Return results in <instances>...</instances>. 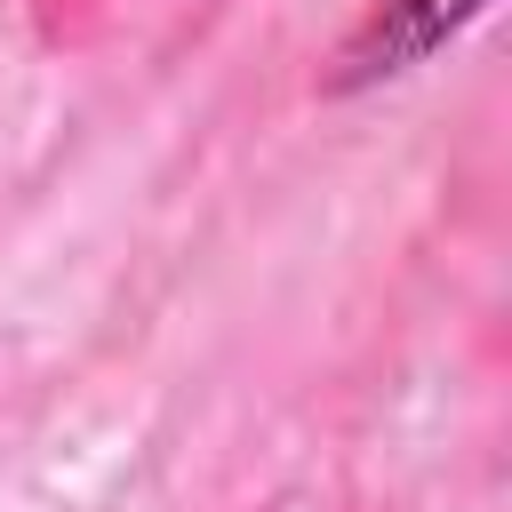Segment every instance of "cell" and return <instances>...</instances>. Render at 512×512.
<instances>
[{
	"mask_svg": "<svg viewBox=\"0 0 512 512\" xmlns=\"http://www.w3.org/2000/svg\"><path fill=\"white\" fill-rule=\"evenodd\" d=\"M464 16H480V0H384L368 24H360V40L344 48V72L336 80H376V72H408V64H424Z\"/></svg>",
	"mask_w": 512,
	"mask_h": 512,
	"instance_id": "cell-1",
	"label": "cell"
}]
</instances>
